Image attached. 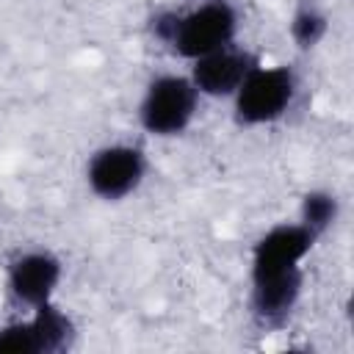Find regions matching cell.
<instances>
[{
  "mask_svg": "<svg viewBox=\"0 0 354 354\" xmlns=\"http://www.w3.org/2000/svg\"><path fill=\"white\" fill-rule=\"evenodd\" d=\"M315 235L301 224H277L252 249L249 307L260 326H282L299 304L304 271L301 263L315 246Z\"/></svg>",
  "mask_w": 354,
  "mask_h": 354,
  "instance_id": "6da1fadb",
  "label": "cell"
},
{
  "mask_svg": "<svg viewBox=\"0 0 354 354\" xmlns=\"http://www.w3.org/2000/svg\"><path fill=\"white\" fill-rule=\"evenodd\" d=\"M152 33L180 58L196 61L235 41L238 11L230 0H202L191 11H158Z\"/></svg>",
  "mask_w": 354,
  "mask_h": 354,
  "instance_id": "7a4b0ae2",
  "label": "cell"
},
{
  "mask_svg": "<svg viewBox=\"0 0 354 354\" xmlns=\"http://www.w3.org/2000/svg\"><path fill=\"white\" fill-rule=\"evenodd\" d=\"M296 75L288 66L257 64L232 94V116L241 127H260L282 119L296 100Z\"/></svg>",
  "mask_w": 354,
  "mask_h": 354,
  "instance_id": "3957f363",
  "label": "cell"
},
{
  "mask_svg": "<svg viewBox=\"0 0 354 354\" xmlns=\"http://www.w3.org/2000/svg\"><path fill=\"white\" fill-rule=\"evenodd\" d=\"M199 91L188 75H158L147 83L138 102V122L158 138H171L188 130L196 116Z\"/></svg>",
  "mask_w": 354,
  "mask_h": 354,
  "instance_id": "277c9868",
  "label": "cell"
},
{
  "mask_svg": "<svg viewBox=\"0 0 354 354\" xmlns=\"http://www.w3.org/2000/svg\"><path fill=\"white\" fill-rule=\"evenodd\" d=\"M72 318L53 301L33 307V315L0 326V354H58L72 346Z\"/></svg>",
  "mask_w": 354,
  "mask_h": 354,
  "instance_id": "5b68a950",
  "label": "cell"
},
{
  "mask_svg": "<svg viewBox=\"0 0 354 354\" xmlns=\"http://www.w3.org/2000/svg\"><path fill=\"white\" fill-rule=\"evenodd\" d=\"M144 174L147 155L133 144L100 147L86 163V183L105 202H119L130 196L144 183Z\"/></svg>",
  "mask_w": 354,
  "mask_h": 354,
  "instance_id": "8992f818",
  "label": "cell"
},
{
  "mask_svg": "<svg viewBox=\"0 0 354 354\" xmlns=\"http://www.w3.org/2000/svg\"><path fill=\"white\" fill-rule=\"evenodd\" d=\"M64 277V266L53 252H22L11 260L6 274V288L11 299L22 307H41L53 301V293Z\"/></svg>",
  "mask_w": 354,
  "mask_h": 354,
  "instance_id": "52a82bcc",
  "label": "cell"
},
{
  "mask_svg": "<svg viewBox=\"0 0 354 354\" xmlns=\"http://www.w3.org/2000/svg\"><path fill=\"white\" fill-rule=\"evenodd\" d=\"M191 83L196 86L199 97H232L243 77L260 64L257 55H252L243 47L227 44L221 50H213L196 61H191Z\"/></svg>",
  "mask_w": 354,
  "mask_h": 354,
  "instance_id": "ba28073f",
  "label": "cell"
},
{
  "mask_svg": "<svg viewBox=\"0 0 354 354\" xmlns=\"http://www.w3.org/2000/svg\"><path fill=\"white\" fill-rule=\"evenodd\" d=\"M337 213H340V202H337V196H335L332 191L318 188V191L304 194V199H301V210H299V221H301L315 238H321V235L335 224Z\"/></svg>",
  "mask_w": 354,
  "mask_h": 354,
  "instance_id": "9c48e42d",
  "label": "cell"
},
{
  "mask_svg": "<svg viewBox=\"0 0 354 354\" xmlns=\"http://www.w3.org/2000/svg\"><path fill=\"white\" fill-rule=\"evenodd\" d=\"M326 33V14L315 3H304L296 8L290 19V36L299 47H315Z\"/></svg>",
  "mask_w": 354,
  "mask_h": 354,
  "instance_id": "30bf717a",
  "label": "cell"
}]
</instances>
